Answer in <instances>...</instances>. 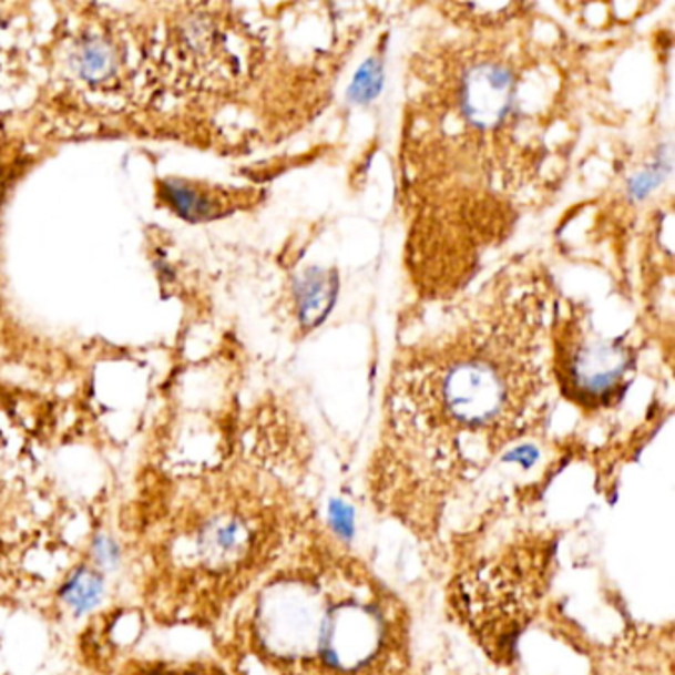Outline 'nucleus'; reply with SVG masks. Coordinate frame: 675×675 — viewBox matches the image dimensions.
I'll list each match as a JSON object with an SVG mask.
<instances>
[{
    "mask_svg": "<svg viewBox=\"0 0 675 675\" xmlns=\"http://www.w3.org/2000/svg\"><path fill=\"white\" fill-rule=\"evenodd\" d=\"M75 68L88 82H103L115 70L112 44L103 38H85L74 58Z\"/></svg>",
    "mask_w": 675,
    "mask_h": 675,
    "instance_id": "1a4fd4ad",
    "label": "nucleus"
},
{
    "mask_svg": "<svg viewBox=\"0 0 675 675\" xmlns=\"http://www.w3.org/2000/svg\"><path fill=\"white\" fill-rule=\"evenodd\" d=\"M556 287L529 256L436 307L398 345L385 395V453L434 481L472 478L541 430L556 392Z\"/></svg>",
    "mask_w": 675,
    "mask_h": 675,
    "instance_id": "f03ea898",
    "label": "nucleus"
},
{
    "mask_svg": "<svg viewBox=\"0 0 675 675\" xmlns=\"http://www.w3.org/2000/svg\"><path fill=\"white\" fill-rule=\"evenodd\" d=\"M385 82V64L379 54H372L369 60L362 62L361 68L357 70V74L351 80L347 98L355 105H365L372 102L379 95L380 88Z\"/></svg>",
    "mask_w": 675,
    "mask_h": 675,
    "instance_id": "9b49d317",
    "label": "nucleus"
},
{
    "mask_svg": "<svg viewBox=\"0 0 675 675\" xmlns=\"http://www.w3.org/2000/svg\"><path fill=\"white\" fill-rule=\"evenodd\" d=\"M120 525L141 611L165 628H218L294 536L284 488L252 468L158 475L133 493Z\"/></svg>",
    "mask_w": 675,
    "mask_h": 675,
    "instance_id": "7ed1b4c3",
    "label": "nucleus"
},
{
    "mask_svg": "<svg viewBox=\"0 0 675 675\" xmlns=\"http://www.w3.org/2000/svg\"><path fill=\"white\" fill-rule=\"evenodd\" d=\"M339 289V278L335 269H307L306 274L296 282L297 324L309 334L324 321L329 309L335 304Z\"/></svg>",
    "mask_w": 675,
    "mask_h": 675,
    "instance_id": "0eeeda50",
    "label": "nucleus"
},
{
    "mask_svg": "<svg viewBox=\"0 0 675 675\" xmlns=\"http://www.w3.org/2000/svg\"><path fill=\"white\" fill-rule=\"evenodd\" d=\"M218 628L231 675H385L397 614L369 579L279 561Z\"/></svg>",
    "mask_w": 675,
    "mask_h": 675,
    "instance_id": "20e7f679",
    "label": "nucleus"
},
{
    "mask_svg": "<svg viewBox=\"0 0 675 675\" xmlns=\"http://www.w3.org/2000/svg\"><path fill=\"white\" fill-rule=\"evenodd\" d=\"M165 195H167L168 203L175 206L176 213L185 216L188 221H193V223L218 216V204L211 201L208 196L201 195L198 191L188 188V186H167Z\"/></svg>",
    "mask_w": 675,
    "mask_h": 675,
    "instance_id": "9d476101",
    "label": "nucleus"
},
{
    "mask_svg": "<svg viewBox=\"0 0 675 675\" xmlns=\"http://www.w3.org/2000/svg\"><path fill=\"white\" fill-rule=\"evenodd\" d=\"M108 592V573L88 559L75 563L58 586L57 599L62 608L75 618H82L102 606Z\"/></svg>",
    "mask_w": 675,
    "mask_h": 675,
    "instance_id": "423d86ee",
    "label": "nucleus"
},
{
    "mask_svg": "<svg viewBox=\"0 0 675 675\" xmlns=\"http://www.w3.org/2000/svg\"><path fill=\"white\" fill-rule=\"evenodd\" d=\"M410 54L398 153L418 301L463 294L531 206L549 201L579 135L576 52L529 4H448Z\"/></svg>",
    "mask_w": 675,
    "mask_h": 675,
    "instance_id": "f257e3e1",
    "label": "nucleus"
},
{
    "mask_svg": "<svg viewBox=\"0 0 675 675\" xmlns=\"http://www.w3.org/2000/svg\"><path fill=\"white\" fill-rule=\"evenodd\" d=\"M113 675H231L218 657L130 656Z\"/></svg>",
    "mask_w": 675,
    "mask_h": 675,
    "instance_id": "6e6552de",
    "label": "nucleus"
},
{
    "mask_svg": "<svg viewBox=\"0 0 675 675\" xmlns=\"http://www.w3.org/2000/svg\"><path fill=\"white\" fill-rule=\"evenodd\" d=\"M329 519L339 535H352V509L349 505H345L341 501H334L329 509Z\"/></svg>",
    "mask_w": 675,
    "mask_h": 675,
    "instance_id": "f8f14e48",
    "label": "nucleus"
},
{
    "mask_svg": "<svg viewBox=\"0 0 675 675\" xmlns=\"http://www.w3.org/2000/svg\"><path fill=\"white\" fill-rule=\"evenodd\" d=\"M553 377L556 392L583 408L604 412L622 402L638 369V347L628 335L604 337L581 306L556 301L553 329Z\"/></svg>",
    "mask_w": 675,
    "mask_h": 675,
    "instance_id": "39448f33",
    "label": "nucleus"
}]
</instances>
